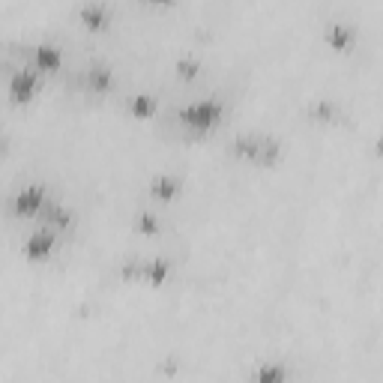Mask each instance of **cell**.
<instances>
[{
	"label": "cell",
	"instance_id": "1",
	"mask_svg": "<svg viewBox=\"0 0 383 383\" xmlns=\"http://www.w3.org/2000/svg\"><path fill=\"white\" fill-rule=\"evenodd\" d=\"M219 117V105L213 102H201V105H192V108L183 111V120L192 126H213Z\"/></svg>",
	"mask_w": 383,
	"mask_h": 383
}]
</instances>
